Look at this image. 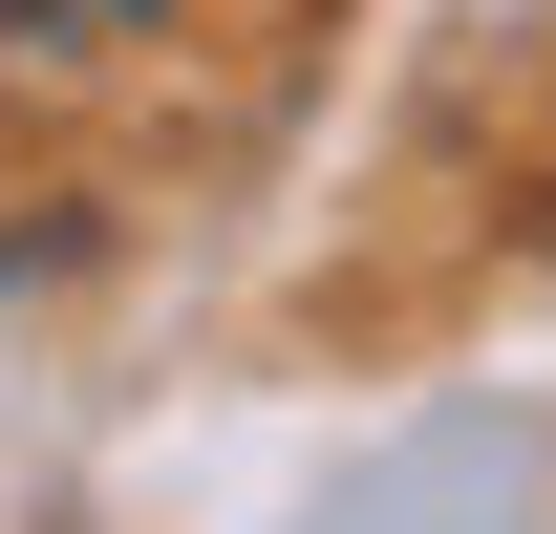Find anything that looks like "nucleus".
<instances>
[{
    "label": "nucleus",
    "instance_id": "f257e3e1",
    "mask_svg": "<svg viewBox=\"0 0 556 534\" xmlns=\"http://www.w3.org/2000/svg\"><path fill=\"white\" fill-rule=\"evenodd\" d=\"M108 22H150V0H0V65H65V43H108Z\"/></svg>",
    "mask_w": 556,
    "mask_h": 534
}]
</instances>
